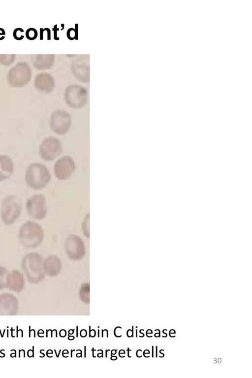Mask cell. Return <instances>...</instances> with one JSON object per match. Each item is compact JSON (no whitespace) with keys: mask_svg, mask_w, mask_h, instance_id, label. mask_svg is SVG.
<instances>
[{"mask_svg":"<svg viewBox=\"0 0 252 378\" xmlns=\"http://www.w3.org/2000/svg\"><path fill=\"white\" fill-rule=\"evenodd\" d=\"M44 231L42 226L33 221H27L20 227L18 239L22 246L28 249H35L42 242Z\"/></svg>","mask_w":252,"mask_h":378,"instance_id":"1","label":"cell"},{"mask_svg":"<svg viewBox=\"0 0 252 378\" xmlns=\"http://www.w3.org/2000/svg\"><path fill=\"white\" fill-rule=\"evenodd\" d=\"M25 177L29 187L38 190L44 188L49 183L51 176L45 165L33 163L28 166Z\"/></svg>","mask_w":252,"mask_h":378,"instance_id":"2","label":"cell"},{"mask_svg":"<svg viewBox=\"0 0 252 378\" xmlns=\"http://www.w3.org/2000/svg\"><path fill=\"white\" fill-rule=\"evenodd\" d=\"M22 267L28 280L32 283H37L44 278L42 269V257L37 252H30L23 257Z\"/></svg>","mask_w":252,"mask_h":378,"instance_id":"3","label":"cell"},{"mask_svg":"<svg viewBox=\"0 0 252 378\" xmlns=\"http://www.w3.org/2000/svg\"><path fill=\"white\" fill-rule=\"evenodd\" d=\"M21 199L15 195L5 197L1 201V218L6 225L13 224L22 213Z\"/></svg>","mask_w":252,"mask_h":378,"instance_id":"4","label":"cell"},{"mask_svg":"<svg viewBox=\"0 0 252 378\" xmlns=\"http://www.w3.org/2000/svg\"><path fill=\"white\" fill-rule=\"evenodd\" d=\"M26 208L31 217L38 220L44 219L47 213L45 195L39 194L32 196L27 200Z\"/></svg>","mask_w":252,"mask_h":378,"instance_id":"5","label":"cell"},{"mask_svg":"<svg viewBox=\"0 0 252 378\" xmlns=\"http://www.w3.org/2000/svg\"><path fill=\"white\" fill-rule=\"evenodd\" d=\"M63 152L60 141L53 136L45 138L39 146L41 158L45 161H52L59 157Z\"/></svg>","mask_w":252,"mask_h":378,"instance_id":"6","label":"cell"},{"mask_svg":"<svg viewBox=\"0 0 252 378\" xmlns=\"http://www.w3.org/2000/svg\"><path fill=\"white\" fill-rule=\"evenodd\" d=\"M50 126L55 133L62 135L66 134L71 126V118L66 112L57 111L52 113L50 120Z\"/></svg>","mask_w":252,"mask_h":378,"instance_id":"7","label":"cell"},{"mask_svg":"<svg viewBox=\"0 0 252 378\" xmlns=\"http://www.w3.org/2000/svg\"><path fill=\"white\" fill-rule=\"evenodd\" d=\"M65 251L67 256L72 260H80L85 255L86 251L82 239L75 234L69 235L65 242Z\"/></svg>","mask_w":252,"mask_h":378,"instance_id":"8","label":"cell"},{"mask_svg":"<svg viewBox=\"0 0 252 378\" xmlns=\"http://www.w3.org/2000/svg\"><path fill=\"white\" fill-rule=\"evenodd\" d=\"M75 168L73 159L69 156H64L56 162L54 170L56 177L60 180L64 181L72 175Z\"/></svg>","mask_w":252,"mask_h":378,"instance_id":"9","label":"cell"},{"mask_svg":"<svg viewBox=\"0 0 252 378\" xmlns=\"http://www.w3.org/2000/svg\"><path fill=\"white\" fill-rule=\"evenodd\" d=\"M65 99L71 107L80 108L86 102V94L82 90H71L66 92Z\"/></svg>","mask_w":252,"mask_h":378,"instance_id":"10","label":"cell"},{"mask_svg":"<svg viewBox=\"0 0 252 378\" xmlns=\"http://www.w3.org/2000/svg\"><path fill=\"white\" fill-rule=\"evenodd\" d=\"M14 172V164L7 155H0V182L9 178Z\"/></svg>","mask_w":252,"mask_h":378,"instance_id":"11","label":"cell"},{"mask_svg":"<svg viewBox=\"0 0 252 378\" xmlns=\"http://www.w3.org/2000/svg\"><path fill=\"white\" fill-rule=\"evenodd\" d=\"M44 270L49 276L57 275L61 269V262L58 256L52 255L47 257L43 263Z\"/></svg>","mask_w":252,"mask_h":378,"instance_id":"12","label":"cell"},{"mask_svg":"<svg viewBox=\"0 0 252 378\" xmlns=\"http://www.w3.org/2000/svg\"><path fill=\"white\" fill-rule=\"evenodd\" d=\"M7 284L11 289L16 291L21 290L24 285L23 275L18 270L12 271L7 276Z\"/></svg>","mask_w":252,"mask_h":378,"instance_id":"13","label":"cell"},{"mask_svg":"<svg viewBox=\"0 0 252 378\" xmlns=\"http://www.w3.org/2000/svg\"><path fill=\"white\" fill-rule=\"evenodd\" d=\"M89 219V214H87L84 218L82 225V231L84 235L88 238H89L90 237Z\"/></svg>","mask_w":252,"mask_h":378,"instance_id":"14","label":"cell"},{"mask_svg":"<svg viewBox=\"0 0 252 378\" xmlns=\"http://www.w3.org/2000/svg\"><path fill=\"white\" fill-rule=\"evenodd\" d=\"M7 275V270L4 267H0V289L4 287Z\"/></svg>","mask_w":252,"mask_h":378,"instance_id":"15","label":"cell"},{"mask_svg":"<svg viewBox=\"0 0 252 378\" xmlns=\"http://www.w3.org/2000/svg\"><path fill=\"white\" fill-rule=\"evenodd\" d=\"M37 30L34 28H29L26 32V37L31 40H34L37 36Z\"/></svg>","mask_w":252,"mask_h":378,"instance_id":"16","label":"cell"},{"mask_svg":"<svg viewBox=\"0 0 252 378\" xmlns=\"http://www.w3.org/2000/svg\"><path fill=\"white\" fill-rule=\"evenodd\" d=\"M24 31L22 28H18L15 29L13 32L14 38L18 40L23 39L24 37Z\"/></svg>","mask_w":252,"mask_h":378,"instance_id":"17","label":"cell"},{"mask_svg":"<svg viewBox=\"0 0 252 378\" xmlns=\"http://www.w3.org/2000/svg\"><path fill=\"white\" fill-rule=\"evenodd\" d=\"M5 35V31L2 28H0V40H1L4 39Z\"/></svg>","mask_w":252,"mask_h":378,"instance_id":"18","label":"cell"},{"mask_svg":"<svg viewBox=\"0 0 252 378\" xmlns=\"http://www.w3.org/2000/svg\"><path fill=\"white\" fill-rule=\"evenodd\" d=\"M43 29L42 28L40 29V39L42 40L43 39Z\"/></svg>","mask_w":252,"mask_h":378,"instance_id":"19","label":"cell"}]
</instances>
